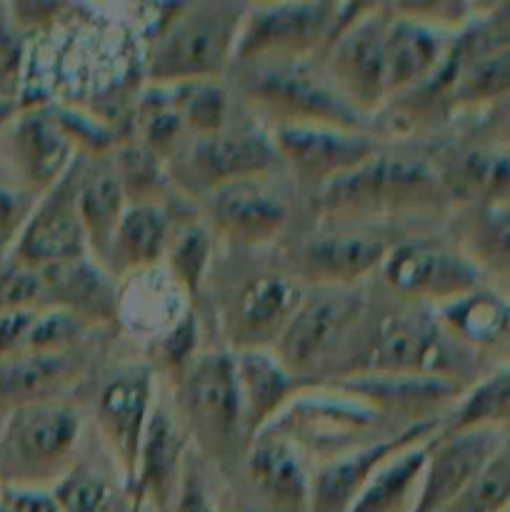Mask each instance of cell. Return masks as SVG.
Returning a JSON list of instances; mask_svg holds the SVG:
<instances>
[{"mask_svg": "<svg viewBox=\"0 0 510 512\" xmlns=\"http://www.w3.org/2000/svg\"><path fill=\"white\" fill-rule=\"evenodd\" d=\"M245 10L248 3L233 0L150 5L153 18L140 23L148 85L220 80L235 63Z\"/></svg>", "mask_w": 510, "mask_h": 512, "instance_id": "obj_1", "label": "cell"}, {"mask_svg": "<svg viewBox=\"0 0 510 512\" xmlns=\"http://www.w3.org/2000/svg\"><path fill=\"white\" fill-rule=\"evenodd\" d=\"M478 360L443 328L433 308L405 305L380 318L365 315L353 350L335 380L350 375H418L470 385Z\"/></svg>", "mask_w": 510, "mask_h": 512, "instance_id": "obj_2", "label": "cell"}, {"mask_svg": "<svg viewBox=\"0 0 510 512\" xmlns=\"http://www.w3.org/2000/svg\"><path fill=\"white\" fill-rule=\"evenodd\" d=\"M405 428H395L393 420L370 408L365 400L345 390L340 383L305 388L263 433L288 440L305 460L318 465L380 443Z\"/></svg>", "mask_w": 510, "mask_h": 512, "instance_id": "obj_3", "label": "cell"}, {"mask_svg": "<svg viewBox=\"0 0 510 512\" xmlns=\"http://www.w3.org/2000/svg\"><path fill=\"white\" fill-rule=\"evenodd\" d=\"M315 208L328 220H370L420 213L445 203L435 165L408 155L375 153L358 168L340 175L320 193Z\"/></svg>", "mask_w": 510, "mask_h": 512, "instance_id": "obj_4", "label": "cell"}, {"mask_svg": "<svg viewBox=\"0 0 510 512\" xmlns=\"http://www.w3.org/2000/svg\"><path fill=\"white\" fill-rule=\"evenodd\" d=\"M235 68L240 70V95L258 118L273 123L270 128L323 125L363 130V115L310 60H258Z\"/></svg>", "mask_w": 510, "mask_h": 512, "instance_id": "obj_5", "label": "cell"}, {"mask_svg": "<svg viewBox=\"0 0 510 512\" xmlns=\"http://www.w3.org/2000/svg\"><path fill=\"white\" fill-rule=\"evenodd\" d=\"M83 420L68 403L10 410L0 425V488L50 490L78 460Z\"/></svg>", "mask_w": 510, "mask_h": 512, "instance_id": "obj_6", "label": "cell"}, {"mask_svg": "<svg viewBox=\"0 0 510 512\" xmlns=\"http://www.w3.org/2000/svg\"><path fill=\"white\" fill-rule=\"evenodd\" d=\"M365 320L360 288H305L303 303L280 335L273 353L308 383L338 378Z\"/></svg>", "mask_w": 510, "mask_h": 512, "instance_id": "obj_7", "label": "cell"}, {"mask_svg": "<svg viewBox=\"0 0 510 512\" xmlns=\"http://www.w3.org/2000/svg\"><path fill=\"white\" fill-rule=\"evenodd\" d=\"M175 393L180 423L200 453L228 463L240 450H248L230 350H203L175 380Z\"/></svg>", "mask_w": 510, "mask_h": 512, "instance_id": "obj_8", "label": "cell"}, {"mask_svg": "<svg viewBox=\"0 0 510 512\" xmlns=\"http://www.w3.org/2000/svg\"><path fill=\"white\" fill-rule=\"evenodd\" d=\"M270 130L248 125H225L210 135L190 138L178 153L165 160L168 180L193 198H205L238 180L265 178L278 165Z\"/></svg>", "mask_w": 510, "mask_h": 512, "instance_id": "obj_9", "label": "cell"}, {"mask_svg": "<svg viewBox=\"0 0 510 512\" xmlns=\"http://www.w3.org/2000/svg\"><path fill=\"white\" fill-rule=\"evenodd\" d=\"M340 3H255L240 25L235 63L258 60H310L325 55L348 18Z\"/></svg>", "mask_w": 510, "mask_h": 512, "instance_id": "obj_10", "label": "cell"}, {"mask_svg": "<svg viewBox=\"0 0 510 512\" xmlns=\"http://www.w3.org/2000/svg\"><path fill=\"white\" fill-rule=\"evenodd\" d=\"M378 273L398 298L433 310L485 285L460 245L438 238H408L390 245Z\"/></svg>", "mask_w": 510, "mask_h": 512, "instance_id": "obj_11", "label": "cell"}, {"mask_svg": "<svg viewBox=\"0 0 510 512\" xmlns=\"http://www.w3.org/2000/svg\"><path fill=\"white\" fill-rule=\"evenodd\" d=\"M385 28L388 5H350L348 18L325 50V73L363 118L388 103Z\"/></svg>", "mask_w": 510, "mask_h": 512, "instance_id": "obj_12", "label": "cell"}, {"mask_svg": "<svg viewBox=\"0 0 510 512\" xmlns=\"http://www.w3.org/2000/svg\"><path fill=\"white\" fill-rule=\"evenodd\" d=\"M303 295L305 285L290 273L260 270L245 275L220 308V323L230 353L273 350L303 303Z\"/></svg>", "mask_w": 510, "mask_h": 512, "instance_id": "obj_13", "label": "cell"}, {"mask_svg": "<svg viewBox=\"0 0 510 512\" xmlns=\"http://www.w3.org/2000/svg\"><path fill=\"white\" fill-rule=\"evenodd\" d=\"M0 133L13 173L23 183V190L35 198L53 188L83 155L55 103L18 108Z\"/></svg>", "mask_w": 510, "mask_h": 512, "instance_id": "obj_14", "label": "cell"}, {"mask_svg": "<svg viewBox=\"0 0 510 512\" xmlns=\"http://www.w3.org/2000/svg\"><path fill=\"white\" fill-rule=\"evenodd\" d=\"M158 385L148 363L120 365L105 378L95 398V428L103 450L133 488L145 428L155 410Z\"/></svg>", "mask_w": 510, "mask_h": 512, "instance_id": "obj_15", "label": "cell"}, {"mask_svg": "<svg viewBox=\"0 0 510 512\" xmlns=\"http://www.w3.org/2000/svg\"><path fill=\"white\" fill-rule=\"evenodd\" d=\"M78 163L80 158L53 188L35 198L30 218L25 220L18 240L8 250V260L25 268H50V265L90 258L88 240L78 215V200H75Z\"/></svg>", "mask_w": 510, "mask_h": 512, "instance_id": "obj_16", "label": "cell"}, {"mask_svg": "<svg viewBox=\"0 0 510 512\" xmlns=\"http://www.w3.org/2000/svg\"><path fill=\"white\" fill-rule=\"evenodd\" d=\"M270 138L280 163L315 193L378 153V143L365 130L285 125L270 128Z\"/></svg>", "mask_w": 510, "mask_h": 512, "instance_id": "obj_17", "label": "cell"}, {"mask_svg": "<svg viewBox=\"0 0 510 512\" xmlns=\"http://www.w3.org/2000/svg\"><path fill=\"white\" fill-rule=\"evenodd\" d=\"M205 225L238 248L273 245L288 225V205L263 178L238 180L205 195Z\"/></svg>", "mask_w": 510, "mask_h": 512, "instance_id": "obj_18", "label": "cell"}, {"mask_svg": "<svg viewBox=\"0 0 510 512\" xmlns=\"http://www.w3.org/2000/svg\"><path fill=\"white\" fill-rule=\"evenodd\" d=\"M503 438L505 433L498 430H460L435 435L410 512L448 510L468 490Z\"/></svg>", "mask_w": 510, "mask_h": 512, "instance_id": "obj_19", "label": "cell"}, {"mask_svg": "<svg viewBox=\"0 0 510 512\" xmlns=\"http://www.w3.org/2000/svg\"><path fill=\"white\" fill-rule=\"evenodd\" d=\"M390 243L353 230H325L303 240L295 250L288 273L305 288H360L378 273Z\"/></svg>", "mask_w": 510, "mask_h": 512, "instance_id": "obj_20", "label": "cell"}, {"mask_svg": "<svg viewBox=\"0 0 510 512\" xmlns=\"http://www.w3.org/2000/svg\"><path fill=\"white\" fill-rule=\"evenodd\" d=\"M453 35L408 13L398 3L388 5V28H385L388 100L405 98L423 88L443 65Z\"/></svg>", "mask_w": 510, "mask_h": 512, "instance_id": "obj_21", "label": "cell"}, {"mask_svg": "<svg viewBox=\"0 0 510 512\" xmlns=\"http://www.w3.org/2000/svg\"><path fill=\"white\" fill-rule=\"evenodd\" d=\"M443 420H425V423L410 425L380 443L368 445L363 450L345 455V458L330 460L318 465L310 478V505L308 512H348L350 505L360 495L375 470L388 463L400 450L418 445L438 435Z\"/></svg>", "mask_w": 510, "mask_h": 512, "instance_id": "obj_22", "label": "cell"}, {"mask_svg": "<svg viewBox=\"0 0 510 512\" xmlns=\"http://www.w3.org/2000/svg\"><path fill=\"white\" fill-rule=\"evenodd\" d=\"M333 383H340L393 423L400 420L405 428L425 420H443L465 390L455 380L418 375H350Z\"/></svg>", "mask_w": 510, "mask_h": 512, "instance_id": "obj_23", "label": "cell"}, {"mask_svg": "<svg viewBox=\"0 0 510 512\" xmlns=\"http://www.w3.org/2000/svg\"><path fill=\"white\" fill-rule=\"evenodd\" d=\"M38 273L40 310H63L90 328L120 318V293L115 280L93 258L38 268Z\"/></svg>", "mask_w": 510, "mask_h": 512, "instance_id": "obj_24", "label": "cell"}, {"mask_svg": "<svg viewBox=\"0 0 510 512\" xmlns=\"http://www.w3.org/2000/svg\"><path fill=\"white\" fill-rule=\"evenodd\" d=\"M235 380H238L240 415H243L245 438L263 433L305 388L318 383L290 373L273 350H243L233 353Z\"/></svg>", "mask_w": 510, "mask_h": 512, "instance_id": "obj_25", "label": "cell"}, {"mask_svg": "<svg viewBox=\"0 0 510 512\" xmlns=\"http://www.w3.org/2000/svg\"><path fill=\"white\" fill-rule=\"evenodd\" d=\"M435 315L475 360L510 363V295L480 285L438 308Z\"/></svg>", "mask_w": 510, "mask_h": 512, "instance_id": "obj_26", "label": "cell"}, {"mask_svg": "<svg viewBox=\"0 0 510 512\" xmlns=\"http://www.w3.org/2000/svg\"><path fill=\"white\" fill-rule=\"evenodd\" d=\"M80 350L18 353L0 360V413L40 403H63L65 393L83 380Z\"/></svg>", "mask_w": 510, "mask_h": 512, "instance_id": "obj_27", "label": "cell"}, {"mask_svg": "<svg viewBox=\"0 0 510 512\" xmlns=\"http://www.w3.org/2000/svg\"><path fill=\"white\" fill-rule=\"evenodd\" d=\"M185 463H188V433L168 405L155 403L135 465V498L143 505L145 500H150L160 508H168L175 498Z\"/></svg>", "mask_w": 510, "mask_h": 512, "instance_id": "obj_28", "label": "cell"}, {"mask_svg": "<svg viewBox=\"0 0 510 512\" xmlns=\"http://www.w3.org/2000/svg\"><path fill=\"white\" fill-rule=\"evenodd\" d=\"M75 200H78V215L88 240L90 258L103 265L120 218L128 208L113 155H80Z\"/></svg>", "mask_w": 510, "mask_h": 512, "instance_id": "obj_29", "label": "cell"}, {"mask_svg": "<svg viewBox=\"0 0 510 512\" xmlns=\"http://www.w3.org/2000/svg\"><path fill=\"white\" fill-rule=\"evenodd\" d=\"M450 203L468 208H510V150L503 145H473L450 155L438 168Z\"/></svg>", "mask_w": 510, "mask_h": 512, "instance_id": "obj_30", "label": "cell"}, {"mask_svg": "<svg viewBox=\"0 0 510 512\" xmlns=\"http://www.w3.org/2000/svg\"><path fill=\"white\" fill-rule=\"evenodd\" d=\"M175 220L160 203L128 205L103 263L110 278L128 280L163 265Z\"/></svg>", "mask_w": 510, "mask_h": 512, "instance_id": "obj_31", "label": "cell"}, {"mask_svg": "<svg viewBox=\"0 0 510 512\" xmlns=\"http://www.w3.org/2000/svg\"><path fill=\"white\" fill-rule=\"evenodd\" d=\"M245 468L260 493L278 508L308 512L313 470L288 440L273 433L255 435L245 450Z\"/></svg>", "mask_w": 510, "mask_h": 512, "instance_id": "obj_32", "label": "cell"}, {"mask_svg": "<svg viewBox=\"0 0 510 512\" xmlns=\"http://www.w3.org/2000/svg\"><path fill=\"white\" fill-rule=\"evenodd\" d=\"M63 512H140L143 503L113 460H75L50 488Z\"/></svg>", "mask_w": 510, "mask_h": 512, "instance_id": "obj_33", "label": "cell"}, {"mask_svg": "<svg viewBox=\"0 0 510 512\" xmlns=\"http://www.w3.org/2000/svg\"><path fill=\"white\" fill-rule=\"evenodd\" d=\"M458 220L460 250L483 280H495V290L510 295V208H468Z\"/></svg>", "mask_w": 510, "mask_h": 512, "instance_id": "obj_34", "label": "cell"}, {"mask_svg": "<svg viewBox=\"0 0 510 512\" xmlns=\"http://www.w3.org/2000/svg\"><path fill=\"white\" fill-rule=\"evenodd\" d=\"M460 430L510 433V363L495 365L465 385L453 408L445 413L438 433H460Z\"/></svg>", "mask_w": 510, "mask_h": 512, "instance_id": "obj_35", "label": "cell"}, {"mask_svg": "<svg viewBox=\"0 0 510 512\" xmlns=\"http://www.w3.org/2000/svg\"><path fill=\"white\" fill-rule=\"evenodd\" d=\"M433 440L410 445L380 465L348 512H410Z\"/></svg>", "mask_w": 510, "mask_h": 512, "instance_id": "obj_36", "label": "cell"}, {"mask_svg": "<svg viewBox=\"0 0 510 512\" xmlns=\"http://www.w3.org/2000/svg\"><path fill=\"white\" fill-rule=\"evenodd\" d=\"M440 103L450 113H478L493 105H510V48L495 50L455 70Z\"/></svg>", "mask_w": 510, "mask_h": 512, "instance_id": "obj_37", "label": "cell"}, {"mask_svg": "<svg viewBox=\"0 0 510 512\" xmlns=\"http://www.w3.org/2000/svg\"><path fill=\"white\" fill-rule=\"evenodd\" d=\"M215 260V235L198 218L175 220L170 233L168 248H165L163 265L168 270V280L188 300L198 298L208 280L210 268Z\"/></svg>", "mask_w": 510, "mask_h": 512, "instance_id": "obj_38", "label": "cell"}, {"mask_svg": "<svg viewBox=\"0 0 510 512\" xmlns=\"http://www.w3.org/2000/svg\"><path fill=\"white\" fill-rule=\"evenodd\" d=\"M163 90L170 110L178 115L190 138L218 133L228 125V95L218 80H200V83L155 85Z\"/></svg>", "mask_w": 510, "mask_h": 512, "instance_id": "obj_39", "label": "cell"}, {"mask_svg": "<svg viewBox=\"0 0 510 512\" xmlns=\"http://www.w3.org/2000/svg\"><path fill=\"white\" fill-rule=\"evenodd\" d=\"M505 508H510V433H505L468 490L445 512H503Z\"/></svg>", "mask_w": 510, "mask_h": 512, "instance_id": "obj_40", "label": "cell"}, {"mask_svg": "<svg viewBox=\"0 0 510 512\" xmlns=\"http://www.w3.org/2000/svg\"><path fill=\"white\" fill-rule=\"evenodd\" d=\"M200 320L193 310H185L170 328L155 338L153 363H148L155 373H165L178 380L200 355Z\"/></svg>", "mask_w": 510, "mask_h": 512, "instance_id": "obj_41", "label": "cell"}, {"mask_svg": "<svg viewBox=\"0 0 510 512\" xmlns=\"http://www.w3.org/2000/svg\"><path fill=\"white\" fill-rule=\"evenodd\" d=\"M33 205L35 195H30L28 190L0 183V253H8L13 248L25 220L30 218Z\"/></svg>", "mask_w": 510, "mask_h": 512, "instance_id": "obj_42", "label": "cell"}, {"mask_svg": "<svg viewBox=\"0 0 510 512\" xmlns=\"http://www.w3.org/2000/svg\"><path fill=\"white\" fill-rule=\"evenodd\" d=\"M38 310H0V360L23 353Z\"/></svg>", "mask_w": 510, "mask_h": 512, "instance_id": "obj_43", "label": "cell"}, {"mask_svg": "<svg viewBox=\"0 0 510 512\" xmlns=\"http://www.w3.org/2000/svg\"><path fill=\"white\" fill-rule=\"evenodd\" d=\"M170 505H173V512H215L213 503H210L208 490H205L203 478H200V473L195 470V465L190 463V455L188 463H185L183 468V475H180L175 498Z\"/></svg>", "mask_w": 510, "mask_h": 512, "instance_id": "obj_44", "label": "cell"}, {"mask_svg": "<svg viewBox=\"0 0 510 512\" xmlns=\"http://www.w3.org/2000/svg\"><path fill=\"white\" fill-rule=\"evenodd\" d=\"M498 145H503V148L510 150V105L508 110H505L503 120H500V128H498V140H495Z\"/></svg>", "mask_w": 510, "mask_h": 512, "instance_id": "obj_45", "label": "cell"}, {"mask_svg": "<svg viewBox=\"0 0 510 512\" xmlns=\"http://www.w3.org/2000/svg\"><path fill=\"white\" fill-rule=\"evenodd\" d=\"M18 110V105L13 103V100H5L0 98V128H3L5 123H8L10 118H13V113Z\"/></svg>", "mask_w": 510, "mask_h": 512, "instance_id": "obj_46", "label": "cell"}, {"mask_svg": "<svg viewBox=\"0 0 510 512\" xmlns=\"http://www.w3.org/2000/svg\"><path fill=\"white\" fill-rule=\"evenodd\" d=\"M503 512H510V508H505V510H503Z\"/></svg>", "mask_w": 510, "mask_h": 512, "instance_id": "obj_47", "label": "cell"}, {"mask_svg": "<svg viewBox=\"0 0 510 512\" xmlns=\"http://www.w3.org/2000/svg\"><path fill=\"white\" fill-rule=\"evenodd\" d=\"M3 255H5V253H0V258H3Z\"/></svg>", "mask_w": 510, "mask_h": 512, "instance_id": "obj_48", "label": "cell"}]
</instances>
